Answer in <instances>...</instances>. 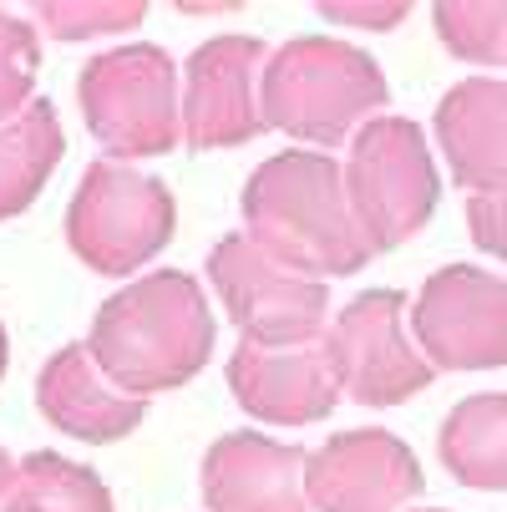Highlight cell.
Segmentation results:
<instances>
[{"mask_svg": "<svg viewBox=\"0 0 507 512\" xmlns=\"http://www.w3.org/2000/svg\"><path fill=\"white\" fill-rule=\"evenodd\" d=\"M77 102L112 163L163 158L183 142V77L163 46L132 41L92 56L77 77Z\"/></svg>", "mask_w": 507, "mask_h": 512, "instance_id": "obj_4", "label": "cell"}, {"mask_svg": "<svg viewBox=\"0 0 507 512\" xmlns=\"http://www.w3.org/2000/svg\"><path fill=\"white\" fill-rule=\"evenodd\" d=\"M411 335L431 371H497L507 365V279L447 264L411 305Z\"/></svg>", "mask_w": 507, "mask_h": 512, "instance_id": "obj_9", "label": "cell"}, {"mask_svg": "<svg viewBox=\"0 0 507 512\" xmlns=\"http://www.w3.org/2000/svg\"><path fill=\"white\" fill-rule=\"evenodd\" d=\"M269 51L259 36H208L183 61V148L219 153L244 148L264 127L259 82Z\"/></svg>", "mask_w": 507, "mask_h": 512, "instance_id": "obj_10", "label": "cell"}, {"mask_svg": "<svg viewBox=\"0 0 507 512\" xmlns=\"http://www.w3.org/2000/svg\"><path fill=\"white\" fill-rule=\"evenodd\" d=\"M437 148L467 193H507V82L467 77L437 102Z\"/></svg>", "mask_w": 507, "mask_h": 512, "instance_id": "obj_15", "label": "cell"}, {"mask_svg": "<svg viewBox=\"0 0 507 512\" xmlns=\"http://www.w3.org/2000/svg\"><path fill=\"white\" fill-rule=\"evenodd\" d=\"M6 360H11V340H6V325H0V376H6Z\"/></svg>", "mask_w": 507, "mask_h": 512, "instance_id": "obj_25", "label": "cell"}, {"mask_svg": "<svg viewBox=\"0 0 507 512\" xmlns=\"http://www.w3.org/2000/svg\"><path fill=\"white\" fill-rule=\"evenodd\" d=\"M421 487L426 477L416 452L381 426L335 431L310 452L305 467V492L315 512H406Z\"/></svg>", "mask_w": 507, "mask_h": 512, "instance_id": "obj_11", "label": "cell"}, {"mask_svg": "<svg viewBox=\"0 0 507 512\" xmlns=\"http://www.w3.org/2000/svg\"><path fill=\"white\" fill-rule=\"evenodd\" d=\"M264 127L300 148H340L371 117L391 112V82L371 51L340 36H289L269 51L259 82Z\"/></svg>", "mask_w": 507, "mask_h": 512, "instance_id": "obj_3", "label": "cell"}, {"mask_svg": "<svg viewBox=\"0 0 507 512\" xmlns=\"http://www.w3.org/2000/svg\"><path fill=\"white\" fill-rule=\"evenodd\" d=\"M325 355L340 396L355 406H401L421 396L437 371L411 335V305L401 289H366L325 325Z\"/></svg>", "mask_w": 507, "mask_h": 512, "instance_id": "obj_8", "label": "cell"}, {"mask_svg": "<svg viewBox=\"0 0 507 512\" xmlns=\"http://www.w3.org/2000/svg\"><path fill=\"white\" fill-rule=\"evenodd\" d=\"M0 512H117V502L92 467L61 452H31L21 457Z\"/></svg>", "mask_w": 507, "mask_h": 512, "instance_id": "obj_18", "label": "cell"}, {"mask_svg": "<svg viewBox=\"0 0 507 512\" xmlns=\"http://www.w3.org/2000/svg\"><path fill=\"white\" fill-rule=\"evenodd\" d=\"M442 467L477 492H507V391L467 396L437 431Z\"/></svg>", "mask_w": 507, "mask_h": 512, "instance_id": "obj_16", "label": "cell"}, {"mask_svg": "<svg viewBox=\"0 0 507 512\" xmlns=\"http://www.w3.org/2000/svg\"><path fill=\"white\" fill-rule=\"evenodd\" d=\"M345 198L376 254L416 239L442 203V173L421 122L386 112L360 127L345 153Z\"/></svg>", "mask_w": 507, "mask_h": 512, "instance_id": "obj_5", "label": "cell"}, {"mask_svg": "<svg viewBox=\"0 0 507 512\" xmlns=\"http://www.w3.org/2000/svg\"><path fill=\"white\" fill-rule=\"evenodd\" d=\"M442 46L472 66H507V0H442L431 6Z\"/></svg>", "mask_w": 507, "mask_h": 512, "instance_id": "obj_19", "label": "cell"}, {"mask_svg": "<svg viewBox=\"0 0 507 512\" xmlns=\"http://www.w3.org/2000/svg\"><path fill=\"white\" fill-rule=\"evenodd\" d=\"M178 229V203L163 178L132 163H92L66 208V244L87 269L127 279L168 249Z\"/></svg>", "mask_w": 507, "mask_h": 512, "instance_id": "obj_6", "label": "cell"}, {"mask_svg": "<svg viewBox=\"0 0 507 512\" xmlns=\"http://www.w3.org/2000/svg\"><path fill=\"white\" fill-rule=\"evenodd\" d=\"M36 71H41V36L31 21L0 11V122L21 117L36 102Z\"/></svg>", "mask_w": 507, "mask_h": 512, "instance_id": "obj_21", "label": "cell"}, {"mask_svg": "<svg viewBox=\"0 0 507 512\" xmlns=\"http://www.w3.org/2000/svg\"><path fill=\"white\" fill-rule=\"evenodd\" d=\"M31 21L56 41H92V36H122L148 21L142 0H41L31 6Z\"/></svg>", "mask_w": 507, "mask_h": 512, "instance_id": "obj_20", "label": "cell"}, {"mask_svg": "<svg viewBox=\"0 0 507 512\" xmlns=\"http://www.w3.org/2000/svg\"><path fill=\"white\" fill-rule=\"evenodd\" d=\"M213 340L219 325L203 284L183 269H158L122 284L102 300L87 330V350L102 360V371L137 396L188 386L213 360Z\"/></svg>", "mask_w": 507, "mask_h": 512, "instance_id": "obj_2", "label": "cell"}, {"mask_svg": "<svg viewBox=\"0 0 507 512\" xmlns=\"http://www.w3.org/2000/svg\"><path fill=\"white\" fill-rule=\"evenodd\" d=\"M310 452L264 431H224L203 452L198 487L208 512H315L305 492Z\"/></svg>", "mask_w": 507, "mask_h": 512, "instance_id": "obj_13", "label": "cell"}, {"mask_svg": "<svg viewBox=\"0 0 507 512\" xmlns=\"http://www.w3.org/2000/svg\"><path fill=\"white\" fill-rule=\"evenodd\" d=\"M16 467H21V462L0 447V502H6V492H11V482H16Z\"/></svg>", "mask_w": 507, "mask_h": 512, "instance_id": "obj_24", "label": "cell"}, {"mask_svg": "<svg viewBox=\"0 0 507 512\" xmlns=\"http://www.w3.org/2000/svg\"><path fill=\"white\" fill-rule=\"evenodd\" d=\"M467 234L482 254L507 264V193H472L467 198Z\"/></svg>", "mask_w": 507, "mask_h": 512, "instance_id": "obj_22", "label": "cell"}, {"mask_svg": "<svg viewBox=\"0 0 507 512\" xmlns=\"http://www.w3.org/2000/svg\"><path fill=\"white\" fill-rule=\"evenodd\" d=\"M325 21L335 26H360V31H391L411 16V6H401V0H391V6H355V0H345V6H320Z\"/></svg>", "mask_w": 507, "mask_h": 512, "instance_id": "obj_23", "label": "cell"}, {"mask_svg": "<svg viewBox=\"0 0 507 512\" xmlns=\"http://www.w3.org/2000/svg\"><path fill=\"white\" fill-rule=\"evenodd\" d=\"M229 391L264 426H310L340 406V381L325 355V340L284 350L239 340L229 355Z\"/></svg>", "mask_w": 507, "mask_h": 512, "instance_id": "obj_12", "label": "cell"}, {"mask_svg": "<svg viewBox=\"0 0 507 512\" xmlns=\"http://www.w3.org/2000/svg\"><path fill=\"white\" fill-rule=\"evenodd\" d=\"M411 512H447V507H411Z\"/></svg>", "mask_w": 507, "mask_h": 512, "instance_id": "obj_26", "label": "cell"}, {"mask_svg": "<svg viewBox=\"0 0 507 512\" xmlns=\"http://www.w3.org/2000/svg\"><path fill=\"white\" fill-rule=\"evenodd\" d=\"M36 406L61 436H77V442H92V447H112V442H127V436L148 421L153 401L117 386L102 371V360L87 350V340H71L41 365Z\"/></svg>", "mask_w": 507, "mask_h": 512, "instance_id": "obj_14", "label": "cell"}, {"mask_svg": "<svg viewBox=\"0 0 507 512\" xmlns=\"http://www.w3.org/2000/svg\"><path fill=\"white\" fill-rule=\"evenodd\" d=\"M61 153H66V132L46 97H36L21 117L0 122V224L41 198Z\"/></svg>", "mask_w": 507, "mask_h": 512, "instance_id": "obj_17", "label": "cell"}, {"mask_svg": "<svg viewBox=\"0 0 507 512\" xmlns=\"http://www.w3.org/2000/svg\"><path fill=\"white\" fill-rule=\"evenodd\" d=\"M239 213L244 234L269 259L310 279H345L376 259V249L366 244L350 213L345 168L325 153L284 148L264 158L239 193Z\"/></svg>", "mask_w": 507, "mask_h": 512, "instance_id": "obj_1", "label": "cell"}, {"mask_svg": "<svg viewBox=\"0 0 507 512\" xmlns=\"http://www.w3.org/2000/svg\"><path fill=\"white\" fill-rule=\"evenodd\" d=\"M208 284L244 340L284 350L315 345L330 325V284L269 259L249 234H224L208 249Z\"/></svg>", "mask_w": 507, "mask_h": 512, "instance_id": "obj_7", "label": "cell"}]
</instances>
